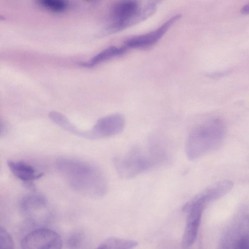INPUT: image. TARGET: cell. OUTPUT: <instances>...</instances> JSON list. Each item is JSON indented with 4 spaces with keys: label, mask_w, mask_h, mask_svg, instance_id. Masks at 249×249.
I'll return each mask as SVG.
<instances>
[{
    "label": "cell",
    "mask_w": 249,
    "mask_h": 249,
    "mask_svg": "<svg viewBox=\"0 0 249 249\" xmlns=\"http://www.w3.org/2000/svg\"><path fill=\"white\" fill-rule=\"evenodd\" d=\"M55 167L70 187L78 193L92 198H101L106 194L107 181L103 171L96 165L62 158L56 161Z\"/></svg>",
    "instance_id": "cell-1"
},
{
    "label": "cell",
    "mask_w": 249,
    "mask_h": 249,
    "mask_svg": "<svg viewBox=\"0 0 249 249\" xmlns=\"http://www.w3.org/2000/svg\"><path fill=\"white\" fill-rule=\"evenodd\" d=\"M225 136V126L218 120L204 122L189 133L185 144V153L190 160H195L216 149Z\"/></svg>",
    "instance_id": "cell-2"
},
{
    "label": "cell",
    "mask_w": 249,
    "mask_h": 249,
    "mask_svg": "<svg viewBox=\"0 0 249 249\" xmlns=\"http://www.w3.org/2000/svg\"><path fill=\"white\" fill-rule=\"evenodd\" d=\"M158 1H141L125 0L115 3L111 8L109 22L106 29L107 34L122 31L144 20L157 10Z\"/></svg>",
    "instance_id": "cell-3"
},
{
    "label": "cell",
    "mask_w": 249,
    "mask_h": 249,
    "mask_svg": "<svg viewBox=\"0 0 249 249\" xmlns=\"http://www.w3.org/2000/svg\"><path fill=\"white\" fill-rule=\"evenodd\" d=\"M213 200L214 197L212 193L206 189L183 206L182 211L187 213L186 224L181 243L184 249L190 248L195 242L203 210Z\"/></svg>",
    "instance_id": "cell-4"
},
{
    "label": "cell",
    "mask_w": 249,
    "mask_h": 249,
    "mask_svg": "<svg viewBox=\"0 0 249 249\" xmlns=\"http://www.w3.org/2000/svg\"><path fill=\"white\" fill-rule=\"evenodd\" d=\"M113 163L117 173L124 179L133 178L155 167L148 152L144 153L137 146L124 155L114 158Z\"/></svg>",
    "instance_id": "cell-5"
},
{
    "label": "cell",
    "mask_w": 249,
    "mask_h": 249,
    "mask_svg": "<svg viewBox=\"0 0 249 249\" xmlns=\"http://www.w3.org/2000/svg\"><path fill=\"white\" fill-rule=\"evenodd\" d=\"M62 240L54 231L47 228L34 230L24 236L21 249H61Z\"/></svg>",
    "instance_id": "cell-6"
},
{
    "label": "cell",
    "mask_w": 249,
    "mask_h": 249,
    "mask_svg": "<svg viewBox=\"0 0 249 249\" xmlns=\"http://www.w3.org/2000/svg\"><path fill=\"white\" fill-rule=\"evenodd\" d=\"M125 124V118L121 114L104 116L97 121L91 129L87 130V139L97 140L114 136L122 132Z\"/></svg>",
    "instance_id": "cell-7"
},
{
    "label": "cell",
    "mask_w": 249,
    "mask_h": 249,
    "mask_svg": "<svg viewBox=\"0 0 249 249\" xmlns=\"http://www.w3.org/2000/svg\"><path fill=\"white\" fill-rule=\"evenodd\" d=\"M180 18V15H176L168 19L157 29L128 38L124 42L123 47L127 50L129 48H147L154 45Z\"/></svg>",
    "instance_id": "cell-8"
},
{
    "label": "cell",
    "mask_w": 249,
    "mask_h": 249,
    "mask_svg": "<svg viewBox=\"0 0 249 249\" xmlns=\"http://www.w3.org/2000/svg\"><path fill=\"white\" fill-rule=\"evenodd\" d=\"M48 203L46 198L38 194H30L25 196L20 202L23 213L30 218H35L43 214L47 210Z\"/></svg>",
    "instance_id": "cell-9"
},
{
    "label": "cell",
    "mask_w": 249,
    "mask_h": 249,
    "mask_svg": "<svg viewBox=\"0 0 249 249\" xmlns=\"http://www.w3.org/2000/svg\"><path fill=\"white\" fill-rule=\"evenodd\" d=\"M7 165L12 174L22 181H34L43 176L32 165L23 161L8 160Z\"/></svg>",
    "instance_id": "cell-10"
},
{
    "label": "cell",
    "mask_w": 249,
    "mask_h": 249,
    "mask_svg": "<svg viewBox=\"0 0 249 249\" xmlns=\"http://www.w3.org/2000/svg\"><path fill=\"white\" fill-rule=\"evenodd\" d=\"M126 51V49L123 46L120 48L110 46L97 53L89 61L81 63V65L86 67H92L108 59L123 54Z\"/></svg>",
    "instance_id": "cell-11"
},
{
    "label": "cell",
    "mask_w": 249,
    "mask_h": 249,
    "mask_svg": "<svg viewBox=\"0 0 249 249\" xmlns=\"http://www.w3.org/2000/svg\"><path fill=\"white\" fill-rule=\"evenodd\" d=\"M49 118L57 125L77 136H80L81 129L77 128L64 114L55 111L49 114Z\"/></svg>",
    "instance_id": "cell-12"
},
{
    "label": "cell",
    "mask_w": 249,
    "mask_h": 249,
    "mask_svg": "<svg viewBox=\"0 0 249 249\" xmlns=\"http://www.w3.org/2000/svg\"><path fill=\"white\" fill-rule=\"evenodd\" d=\"M138 245L134 240L110 237L100 244L102 249H133Z\"/></svg>",
    "instance_id": "cell-13"
},
{
    "label": "cell",
    "mask_w": 249,
    "mask_h": 249,
    "mask_svg": "<svg viewBox=\"0 0 249 249\" xmlns=\"http://www.w3.org/2000/svg\"><path fill=\"white\" fill-rule=\"evenodd\" d=\"M38 3L41 6L57 12L63 11L67 6V3L61 0H41Z\"/></svg>",
    "instance_id": "cell-14"
},
{
    "label": "cell",
    "mask_w": 249,
    "mask_h": 249,
    "mask_svg": "<svg viewBox=\"0 0 249 249\" xmlns=\"http://www.w3.org/2000/svg\"><path fill=\"white\" fill-rule=\"evenodd\" d=\"M0 249H15L12 237L3 228H0Z\"/></svg>",
    "instance_id": "cell-15"
},
{
    "label": "cell",
    "mask_w": 249,
    "mask_h": 249,
    "mask_svg": "<svg viewBox=\"0 0 249 249\" xmlns=\"http://www.w3.org/2000/svg\"><path fill=\"white\" fill-rule=\"evenodd\" d=\"M82 240V236L80 234L74 233L71 235L69 238L68 246L72 249H77L80 246Z\"/></svg>",
    "instance_id": "cell-16"
},
{
    "label": "cell",
    "mask_w": 249,
    "mask_h": 249,
    "mask_svg": "<svg viewBox=\"0 0 249 249\" xmlns=\"http://www.w3.org/2000/svg\"><path fill=\"white\" fill-rule=\"evenodd\" d=\"M235 249H249V237L245 236L237 243Z\"/></svg>",
    "instance_id": "cell-17"
},
{
    "label": "cell",
    "mask_w": 249,
    "mask_h": 249,
    "mask_svg": "<svg viewBox=\"0 0 249 249\" xmlns=\"http://www.w3.org/2000/svg\"><path fill=\"white\" fill-rule=\"evenodd\" d=\"M241 11L243 14H249V3L245 5L242 8Z\"/></svg>",
    "instance_id": "cell-18"
},
{
    "label": "cell",
    "mask_w": 249,
    "mask_h": 249,
    "mask_svg": "<svg viewBox=\"0 0 249 249\" xmlns=\"http://www.w3.org/2000/svg\"><path fill=\"white\" fill-rule=\"evenodd\" d=\"M95 249H102L101 246L99 245L97 248H96Z\"/></svg>",
    "instance_id": "cell-19"
}]
</instances>
